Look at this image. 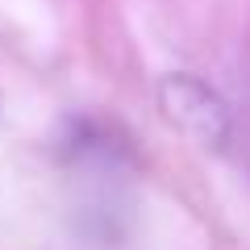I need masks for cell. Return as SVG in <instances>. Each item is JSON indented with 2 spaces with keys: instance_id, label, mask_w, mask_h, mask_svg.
I'll list each match as a JSON object with an SVG mask.
<instances>
[{
  "instance_id": "1",
  "label": "cell",
  "mask_w": 250,
  "mask_h": 250,
  "mask_svg": "<svg viewBox=\"0 0 250 250\" xmlns=\"http://www.w3.org/2000/svg\"><path fill=\"white\" fill-rule=\"evenodd\" d=\"M159 108L188 142L205 146V150H225V142L233 134L225 100L205 80H196L188 71H171L159 80Z\"/></svg>"
}]
</instances>
